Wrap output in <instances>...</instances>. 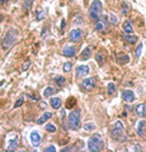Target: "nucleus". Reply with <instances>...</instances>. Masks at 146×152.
Wrapping results in <instances>:
<instances>
[{
    "label": "nucleus",
    "instance_id": "f257e3e1",
    "mask_svg": "<svg viewBox=\"0 0 146 152\" xmlns=\"http://www.w3.org/2000/svg\"><path fill=\"white\" fill-rule=\"evenodd\" d=\"M88 150L91 152H99L104 150V140H102V136L96 133L94 134L88 141Z\"/></svg>",
    "mask_w": 146,
    "mask_h": 152
},
{
    "label": "nucleus",
    "instance_id": "f03ea898",
    "mask_svg": "<svg viewBox=\"0 0 146 152\" xmlns=\"http://www.w3.org/2000/svg\"><path fill=\"white\" fill-rule=\"evenodd\" d=\"M89 16L91 20L97 21L102 15V3L101 0H93V3L89 7Z\"/></svg>",
    "mask_w": 146,
    "mask_h": 152
},
{
    "label": "nucleus",
    "instance_id": "7ed1b4c3",
    "mask_svg": "<svg viewBox=\"0 0 146 152\" xmlns=\"http://www.w3.org/2000/svg\"><path fill=\"white\" fill-rule=\"evenodd\" d=\"M16 38H17V29H15V28L9 29V32H7V33L5 34V37L3 38V42H1L3 49H4V50H9L12 45L15 44Z\"/></svg>",
    "mask_w": 146,
    "mask_h": 152
},
{
    "label": "nucleus",
    "instance_id": "20e7f679",
    "mask_svg": "<svg viewBox=\"0 0 146 152\" xmlns=\"http://www.w3.org/2000/svg\"><path fill=\"white\" fill-rule=\"evenodd\" d=\"M80 110H74L68 115V126L72 130H78L80 128Z\"/></svg>",
    "mask_w": 146,
    "mask_h": 152
},
{
    "label": "nucleus",
    "instance_id": "39448f33",
    "mask_svg": "<svg viewBox=\"0 0 146 152\" xmlns=\"http://www.w3.org/2000/svg\"><path fill=\"white\" fill-rule=\"evenodd\" d=\"M123 133H124V125H123V123H122L120 121H117L115 123L113 130L111 133L112 137L115 139V140H122L120 137H122V135H123Z\"/></svg>",
    "mask_w": 146,
    "mask_h": 152
},
{
    "label": "nucleus",
    "instance_id": "423d86ee",
    "mask_svg": "<svg viewBox=\"0 0 146 152\" xmlns=\"http://www.w3.org/2000/svg\"><path fill=\"white\" fill-rule=\"evenodd\" d=\"M82 37H83V31H80V29H72L71 32H69V34H68V39H69V42H73V43H77V42H79L80 39H82Z\"/></svg>",
    "mask_w": 146,
    "mask_h": 152
},
{
    "label": "nucleus",
    "instance_id": "0eeeda50",
    "mask_svg": "<svg viewBox=\"0 0 146 152\" xmlns=\"http://www.w3.org/2000/svg\"><path fill=\"white\" fill-rule=\"evenodd\" d=\"M29 140H31V144L33 147H38L40 141H42V136L38 132H32L29 134Z\"/></svg>",
    "mask_w": 146,
    "mask_h": 152
},
{
    "label": "nucleus",
    "instance_id": "6e6552de",
    "mask_svg": "<svg viewBox=\"0 0 146 152\" xmlns=\"http://www.w3.org/2000/svg\"><path fill=\"white\" fill-rule=\"evenodd\" d=\"M89 72H90L89 66H87V65H80V66L77 67L76 75H77V78H83V77H85V75H88Z\"/></svg>",
    "mask_w": 146,
    "mask_h": 152
},
{
    "label": "nucleus",
    "instance_id": "1a4fd4ad",
    "mask_svg": "<svg viewBox=\"0 0 146 152\" xmlns=\"http://www.w3.org/2000/svg\"><path fill=\"white\" fill-rule=\"evenodd\" d=\"M82 86L84 88V90H87V91L93 90L94 88H95V79H94V78H88V79L83 80Z\"/></svg>",
    "mask_w": 146,
    "mask_h": 152
},
{
    "label": "nucleus",
    "instance_id": "9d476101",
    "mask_svg": "<svg viewBox=\"0 0 146 152\" xmlns=\"http://www.w3.org/2000/svg\"><path fill=\"white\" fill-rule=\"evenodd\" d=\"M122 99L127 102H133L135 100V94H134L131 90H123L122 91Z\"/></svg>",
    "mask_w": 146,
    "mask_h": 152
},
{
    "label": "nucleus",
    "instance_id": "9b49d317",
    "mask_svg": "<svg viewBox=\"0 0 146 152\" xmlns=\"http://www.w3.org/2000/svg\"><path fill=\"white\" fill-rule=\"evenodd\" d=\"M62 54L66 57H73V56L76 55V49L73 48V46H71V45H66L62 49Z\"/></svg>",
    "mask_w": 146,
    "mask_h": 152
},
{
    "label": "nucleus",
    "instance_id": "f8f14e48",
    "mask_svg": "<svg viewBox=\"0 0 146 152\" xmlns=\"http://www.w3.org/2000/svg\"><path fill=\"white\" fill-rule=\"evenodd\" d=\"M17 146H18V136L17 135H15V137H12L11 140L9 141V144H7V151H14V150H16L17 148Z\"/></svg>",
    "mask_w": 146,
    "mask_h": 152
},
{
    "label": "nucleus",
    "instance_id": "ddd939ff",
    "mask_svg": "<svg viewBox=\"0 0 146 152\" xmlns=\"http://www.w3.org/2000/svg\"><path fill=\"white\" fill-rule=\"evenodd\" d=\"M122 39H123L126 43H128V44H134V43H137L138 37H137V35H133V34H127V33H124L123 35H122Z\"/></svg>",
    "mask_w": 146,
    "mask_h": 152
},
{
    "label": "nucleus",
    "instance_id": "4468645a",
    "mask_svg": "<svg viewBox=\"0 0 146 152\" xmlns=\"http://www.w3.org/2000/svg\"><path fill=\"white\" fill-rule=\"evenodd\" d=\"M135 112H137V115H138L139 117L144 118V117L146 116V105H144V104L138 105L137 108H135Z\"/></svg>",
    "mask_w": 146,
    "mask_h": 152
},
{
    "label": "nucleus",
    "instance_id": "2eb2a0df",
    "mask_svg": "<svg viewBox=\"0 0 146 152\" xmlns=\"http://www.w3.org/2000/svg\"><path fill=\"white\" fill-rule=\"evenodd\" d=\"M61 105H62V101H61V99L58 97H51L50 100V106L54 108V110H58L61 107Z\"/></svg>",
    "mask_w": 146,
    "mask_h": 152
},
{
    "label": "nucleus",
    "instance_id": "dca6fc26",
    "mask_svg": "<svg viewBox=\"0 0 146 152\" xmlns=\"http://www.w3.org/2000/svg\"><path fill=\"white\" fill-rule=\"evenodd\" d=\"M51 117H53V113H51V112H45L44 115H43V116H40V118H39L38 121H36V123H38V124H44L46 121H49Z\"/></svg>",
    "mask_w": 146,
    "mask_h": 152
},
{
    "label": "nucleus",
    "instance_id": "f3484780",
    "mask_svg": "<svg viewBox=\"0 0 146 152\" xmlns=\"http://www.w3.org/2000/svg\"><path fill=\"white\" fill-rule=\"evenodd\" d=\"M90 56H91V49L88 46V48H85L83 51H82V54H80V58H82L83 61H87L88 58H90Z\"/></svg>",
    "mask_w": 146,
    "mask_h": 152
},
{
    "label": "nucleus",
    "instance_id": "a211bd4d",
    "mask_svg": "<svg viewBox=\"0 0 146 152\" xmlns=\"http://www.w3.org/2000/svg\"><path fill=\"white\" fill-rule=\"evenodd\" d=\"M145 125H146V122L144 119H141L139 123H138V126H137V133L139 136H142L144 135V129H145Z\"/></svg>",
    "mask_w": 146,
    "mask_h": 152
},
{
    "label": "nucleus",
    "instance_id": "6ab92c4d",
    "mask_svg": "<svg viewBox=\"0 0 146 152\" xmlns=\"http://www.w3.org/2000/svg\"><path fill=\"white\" fill-rule=\"evenodd\" d=\"M117 61H118V63H120V65H126V63H128V62L130 61V58H129L128 55L119 54V55L117 56Z\"/></svg>",
    "mask_w": 146,
    "mask_h": 152
},
{
    "label": "nucleus",
    "instance_id": "aec40b11",
    "mask_svg": "<svg viewBox=\"0 0 146 152\" xmlns=\"http://www.w3.org/2000/svg\"><path fill=\"white\" fill-rule=\"evenodd\" d=\"M56 91H57V90L55 89V88H53V86H47L46 89L43 91V94H44V96H45V97H50V96H51V95H54Z\"/></svg>",
    "mask_w": 146,
    "mask_h": 152
},
{
    "label": "nucleus",
    "instance_id": "412c9836",
    "mask_svg": "<svg viewBox=\"0 0 146 152\" xmlns=\"http://www.w3.org/2000/svg\"><path fill=\"white\" fill-rule=\"evenodd\" d=\"M123 31H124V33H127V34H131V33H133L131 22H129V21L124 22V24H123Z\"/></svg>",
    "mask_w": 146,
    "mask_h": 152
},
{
    "label": "nucleus",
    "instance_id": "4be33fe9",
    "mask_svg": "<svg viewBox=\"0 0 146 152\" xmlns=\"http://www.w3.org/2000/svg\"><path fill=\"white\" fill-rule=\"evenodd\" d=\"M95 29H96V31H99V32H102V31H105V29H106V26H105V21H104V20H100L99 22L96 23Z\"/></svg>",
    "mask_w": 146,
    "mask_h": 152
},
{
    "label": "nucleus",
    "instance_id": "5701e85b",
    "mask_svg": "<svg viewBox=\"0 0 146 152\" xmlns=\"http://www.w3.org/2000/svg\"><path fill=\"white\" fill-rule=\"evenodd\" d=\"M45 16H46V11H45V10H40V11L36 12V17H35V20H36V21H42V20L45 18Z\"/></svg>",
    "mask_w": 146,
    "mask_h": 152
},
{
    "label": "nucleus",
    "instance_id": "b1692460",
    "mask_svg": "<svg viewBox=\"0 0 146 152\" xmlns=\"http://www.w3.org/2000/svg\"><path fill=\"white\" fill-rule=\"evenodd\" d=\"M96 61H97V63H99L100 66H102L104 62H105V55L102 53H99L96 55Z\"/></svg>",
    "mask_w": 146,
    "mask_h": 152
},
{
    "label": "nucleus",
    "instance_id": "393cba45",
    "mask_svg": "<svg viewBox=\"0 0 146 152\" xmlns=\"http://www.w3.org/2000/svg\"><path fill=\"white\" fill-rule=\"evenodd\" d=\"M83 129H84L85 132L94 130V129H95V124H94V123H87V124H84V125H83Z\"/></svg>",
    "mask_w": 146,
    "mask_h": 152
},
{
    "label": "nucleus",
    "instance_id": "a878e982",
    "mask_svg": "<svg viewBox=\"0 0 146 152\" xmlns=\"http://www.w3.org/2000/svg\"><path fill=\"white\" fill-rule=\"evenodd\" d=\"M55 80H56V84L58 86H62L66 83V79L64 77H61V75H57V77H55Z\"/></svg>",
    "mask_w": 146,
    "mask_h": 152
},
{
    "label": "nucleus",
    "instance_id": "bb28decb",
    "mask_svg": "<svg viewBox=\"0 0 146 152\" xmlns=\"http://www.w3.org/2000/svg\"><path fill=\"white\" fill-rule=\"evenodd\" d=\"M76 105V99L74 97H69L68 100H67V104H66V107L67 108H72L73 106Z\"/></svg>",
    "mask_w": 146,
    "mask_h": 152
},
{
    "label": "nucleus",
    "instance_id": "cd10ccee",
    "mask_svg": "<svg viewBox=\"0 0 146 152\" xmlns=\"http://www.w3.org/2000/svg\"><path fill=\"white\" fill-rule=\"evenodd\" d=\"M107 91H108L110 95H112V94L116 91V85H115L113 83H108V85H107Z\"/></svg>",
    "mask_w": 146,
    "mask_h": 152
},
{
    "label": "nucleus",
    "instance_id": "c85d7f7f",
    "mask_svg": "<svg viewBox=\"0 0 146 152\" xmlns=\"http://www.w3.org/2000/svg\"><path fill=\"white\" fill-rule=\"evenodd\" d=\"M108 22L112 23V24H117V23H118V18H117L113 14H110V15H108Z\"/></svg>",
    "mask_w": 146,
    "mask_h": 152
},
{
    "label": "nucleus",
    "instance_id": "c756f323",
    "mask_svg": "<svg viewBox=\"0 0 146 152\" xmlns=\"http://www.w3.org/2000/svg\"><path fill=\"white\" fill-rule=\"evenodd\" d=\"M45 129H46L47 132H50V133H55V132H56V126H55L54 124H46Z\"/></svg>",
    "mask_w": 146,
    "mask_h": 152
},
{
    "label": "nucleus",
    "instance_id": "7c9ffc66",
    "mask_svg": "<svg viewBox=\"0 0 146 152\" xmlns=\"http://www.w3.org/2000/svg\"><path fill=\"white\" fill-rule=\"evenodd\" d=\"M141 53H142V43H140V44L138 45V48H137V50H135V56H137V57H140Z\"/></svg>",
    "mask_w": 146,
    "mask_h": 152
},
{
    "label": "nucleus",
    "instance_id": "2f4dec72",
    "mask_svg": "<svg viewBox=\"0 0 146 152\" xmlns=\"http://www.w3.org/2000/svg\"><path fill=\"white\" fill-rule=\"evenodd\" d=\"M83 17H80V16H78V17H76L74 20H73V24H76V26H79V24H83Z\"/></svg>",
    "mask_w": 146,
    "mask_h": 152
},
{
    "label": "nucleus",
    "instance_id": "473e14b6",
    "mask_svg": "<svg viewBox=\"0 0 146 152\" xmlns=\"http://www.w3.org/2000/svg\"><path fill=\"white\" fill-rule=\"evenodd\" d=\"M71 69H72V63L71 62L65 63V65H64V71L65 72H71Z\"/></svg>",
    "mask_w": 146,
    "mask_h": 152
},
{
    "label": "nucleus",
    "instance_id": "72a5a7b5",
    "mask_svg": "<svg viewBox=\"0 0 146 152\" xmlns=\"http://www.w3.org/2000/svg\"><path fill=\"white\" fill-rule=\"evenodd\" d=\"M44 151H45V152H55V151H56V147H55L54 145H50V146H47Z\"/></svg>",
    "mask_w": 146,
    "mask_h": 152
},
{
    "label": "nucleus",
    "instance_id": "f704fd0d",
    "mask_svg": "<svg viewBox=\"0 0 146 152\" xmlns=\"http://www.w3.org/2000/svg\"><path fill=\"white\" fill-rule=\"evenodd\" d=\"M22 104H23V99H18V100L16 101V104L14 105V107H15V108H17V107L22 106Z\"/></svg>",
    "mask_w": 146,
    "mask_h": 152
},
{
    "label": "nucleus",
    "instance_id": "c9c22d12",
    "mask_svg": "<svg viewBox=\"0 0 146 152\" xmlns=\"http://www.w3.org/2000/svg\"><path fill=\"white\" fill-rule=\"evenodd\" d=\"M33 1H34V0H27L26 4H24V9L28 10V9L31 7V5H32V3H33Z\"/></svg>",
    "mask_w": 146,
    "mask_h": 152
},
{
    "label": "nucleus",
    "instance_id": "e433bc0d",
    "mask_svg": "<svg viewBox=\"0 0 146 152\" xmlns=\"http://www.w3.org/2000/svg\"><path fill=\"white\" fill-rule=\"evenodd\" d=\"M29 66H31V61H27V62H26V65H23V66H22V71H23V72H24V71H27V69L29 68Z\"/></svg>",
    "mask_w": 146,
    "mask_h": 152
},
{
    "label": "nucleus",
    "instance_id": "4c0bfd02",
    "mask_svg": "<svg viewBox=\"0 0 146 152\" xmlns=\"http://www.w3.org/2000/svg\"><path fill=\"white\" fill-rule=\"evenodd\" d=\"M122 12H123L124 15L128 12V5H127V3H123V10H122Z\"/></svg>",
    "mask_w": 146,
    "mask_h": 152
},
{
    "label": "nucleus",
    "instance_id": "58836bf2",
    "mask_svg": "<svg viewBox=\"0 0 146 152\" xmlns=\"http://www.w3.org/2000/svg\"><path fill=\"white\" fill-rule=\"evenodd\" d=\"M46 31H47V27L45 29H43V33H42V37H46Z\"/></svg>",
    "mask_w": 146,
    "mask_h": 152
},
{
    "label": "nucleus",
    "instance_id": "ea45409f",
    "mask_svg": "<svg viewBox=\"0 0 146 152\" xmlns=\"http://www.w3.org/2000/svg\"><path fill=\"white\" fill-rule=\"evenodd\" d=\"M65 26H66V23H65V20H64V21H62V23H61V28L64 29V28H65Z\"/></svg>",
    "mask_w": 146,
    "mask_h": 152
},
{
    "label": "nucleus",
    "instance_id": "a19ab883",
    "mask_svg": "<svg viewBox=\"0 0 146 152\" xmlns=\"http://www.w3.org/2000/svg\"><path fill=\"white\" fill-rule=\"evenodd\" d=\"M64 151H72V147H66V148L62 150V152H64Z\"/></svg>",
    "mask_w": 146,
    "mask_h": 152
},
{
    "label": "nucleus",
    "instance_id": "79ce46f5",
    "mask_svg": "<svg viewBox=\"0 0 146 152\" xmlns=\"http://www.w3.org/2000/svg\"><path fill=\"white\" fill-rule=\"evenodd\" d=\"M134 151H140V146H139V145H137V146H135V148H134Z\"/></svg>",
    "mask_w": 146,
    "mask_h": 152
},
{
    "label": "nucleus",
    "instance_id": "37998d69",
    "mask_svg": "<svg viewBox=\"0 0 146 152\" xmlns=\"http://www.w3.org/2000/svg\"><path fill=\"white\" fill-rule=\"evenodd\" d=\"M40 107H44V108H45V107H46V104H45V102H40Z\"/></svg>",
    "mask_w": 146,
    "mask_h": 152
},
{
    "label": "nucleus",
    "instance_id": "c03bdc74",
    "mask_svg": "<svg viewBox=\"0 0 146 152\" xmlns=\"http://www.w3.org/2000/svg\"><path fill=\"white\" fill-rule=\"evenodd\" d=\"M9 0H0V4H5V3H7Z\"/></svg>",
    "mask_w": 146,
    "mask_h": 152
},
{
    "label": "nucleus",
    "instance_id": "a18cd8bd",
    "mask_svg": "<svg viewBox=\"0 0 146 152\" xmlns=\"http://www.w3.org/2000/svg\"><path fill=\"white\" fill-rule=\"evenodd\" d=\"M3 84H4V82L1 80V82H0V85H3Z\"/></svg>",
    "mask_w": 146,
    "mask_h": 152
}]
</instances>
